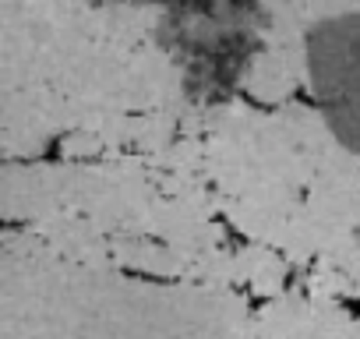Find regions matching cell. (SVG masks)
<instances>
[{
    "label": "cell",
    "instance_id": "1",
    "mask_svg": "<svg viewBox=\"0 0 360 339\" xmlns=\"http://www.w3.org/2000/svg\"><path fill=\"white\" fill-rule=\"evenodd\" d=\"M304 75L321 124L360 155V8L328 15L311 29Z\"/></svg>",
    "mask_w": 360,
    "mask_h": 339
}]
</instances>
